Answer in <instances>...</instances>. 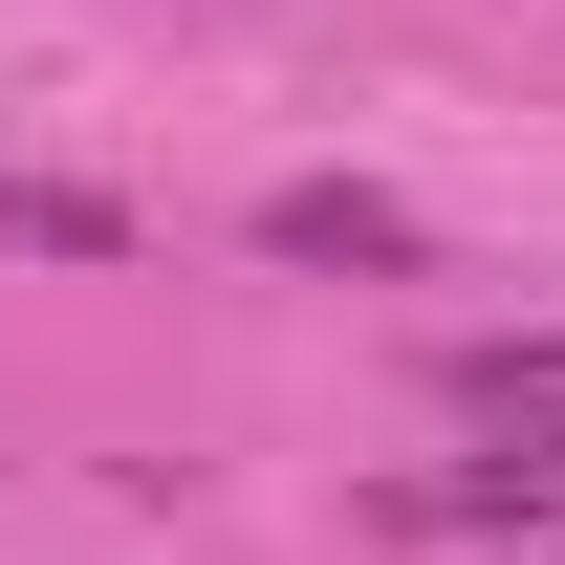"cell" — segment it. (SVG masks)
<instances>
[{"label":"cell","mask_w":565,"mask_h":565,"mask_svg":"<svg viewBox=\"0 0 565 565\" xmlns=\"http://www.w3.org/2000/svg\"><path fill=\"white\" fill-rule=\"evenodd\" d=\"M565 522V435L544 414H500V457H435V479L370 500V544H544Z\"/></svg>","instance_id":"cell-1"},{"label":"cell","mask_w":565,"mask_h":565,"mask_svg":"<svg viewBox=\"0 0 565 565\" xmlns=\"http://www.w3.org/2000/svg\"><path fill=\"white\" fill-rule=\"evenodd\" d=\"M262 262H349V282H392V262H414V217L370 196V174H282V196H262Z\"/></svg>","instance_id":"cell-2"},{"label":"cell","mask_w":565,"mask_h":565,"mask_svg":"<svg viewBox=\"0 0 565 565\" xmlns=\"http://www.w3.org/2000/svg\"><path fill=\"white\" fill-rule=\"evenodd\" d=\"M435 392H457L479 435H500V414H544V435H565V327H522V349H457Z\"/></svg>","instance_id":"cell-3"},{"label":"cell","mask_w":565,"mask_h":565,"mask_svg":"<svg viewBox=\"0 0 565 565\" xmlns=\"http://www.w3.org/2000/svg\"><path fill=\"white\" fill-rule=\"evenodd\" d=\"M0 239H44V262H131V217H109V196H0Z\"/></svg>","instance_id":"cell-4"},{"label":"cell","mask_w":565,"mask_h":565,"mask_svg":"<svg viewBox=\"0 0 565 565\" xmlns=\"http://www.w3.org/2000/svg\"><path fill=\"white\" fill-rule=\"evenodd\" d=\"M500 565H565V522H544V544H500Z\"/></svg>","instance_id":"cell-5"}]
</instances>
